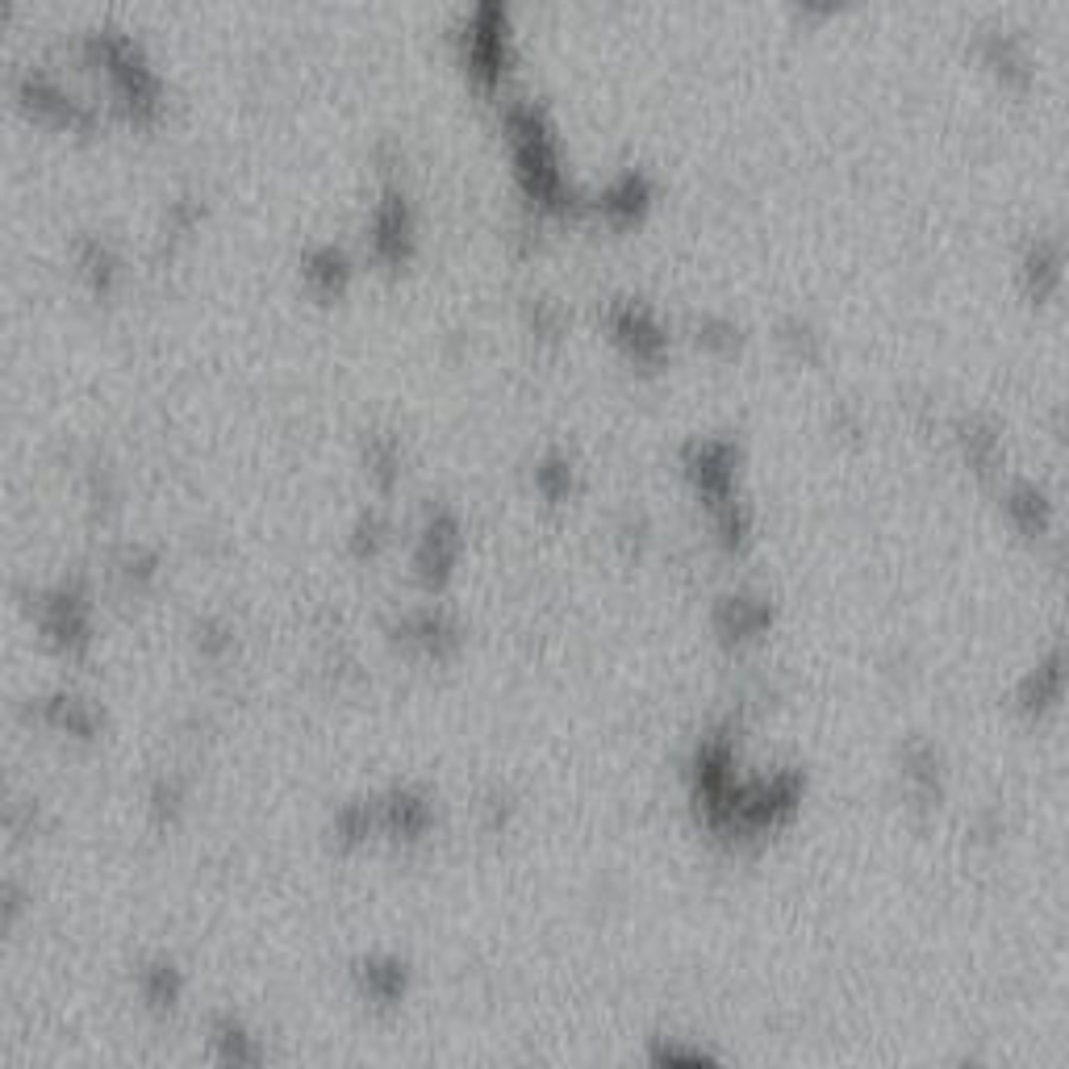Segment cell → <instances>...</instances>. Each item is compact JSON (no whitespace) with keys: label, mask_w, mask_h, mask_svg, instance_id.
<instances>
[{"label":"cell","mask_w":1069,"mask_h":1069,"mask_svg":"<svg viewBox=\"0 0 1069 1069\" xmlns=\"http://www.w3.org/2000/svg\"><path fill=\"white\" fill-rule=\"evenodd\" d=\"M769 619H773V615H769V606L760 602V598H723L719 610H715V627H719V636H723L727 643L760 636V631L769 627Z\"/></svg>","instance_id":"obj_1"},{"label":"cell","mask_w":1069,"mask_h":1069,"mask_svg":"<svg viewBox=\"0 0 1069 1069\" xmlns=\"http://www.w3.org/2000/svg\"><path fill=\"white\" fill-rule=\"evenodd\" d=\"M902 765H907L902 773H907V790H911V798L919 802V807H931V802L940 798V765H936V752H931L928 743H911Z\"/></svg>","instance_id":"obj_2"},{"label":"cell","mask_w":1069,"mask_h":1069,"mask_svg":"<svg viewBox=\"0 0 1069 1069\" xmlns=\"http://www.w3.org/2000/svg\"><path fill=\"white\" fill-rule=\"evenodd\" d=\"M1057 698H1061V656H1052L1049 665H1040L1028 681H1023V693H1019V702H1023V710H1049L1057 707Z\"/></svg>","instance_id":"obj_3"},{"label":"cell","mask_w":1069,"mask_h":1069,"mask_svg":"<svg viewBox=\"0 0 1069 1069\" xmlns=\"http://www.w3.org/2000/svg\"><path fill=\"white\" fill-rule=\"evenodd\" d=\"M1007 514L1016 518V527L1023 534H1045L1049 531V501L1032 493V489H1016L1007 501Z\"/></svg>","instance_id":"obj_4"},{"label":"cell","mask_w":1069,"mask_h":1069,"mask_svg":"<svg viewBox=\"0 0 1069 1069\" xmlns=\"http://www.w3.org/2000/svg\"><path fill=\"white\" fill-rule=\"evenodd\" d=\"M539 489H543V498L548 501H565L572 493V472L569 464H560V460H548V464L539 468Z\"/></svg>","instance_id":"obj_5"},{"label":"cell","mask_w":1069,"mask_h":1069,"mask_svg":"<svg viewBox=\"0 0 1069 1069\" xmlns=\"http://www.w3.org/2000/svg\"><path fill=\"white\" fill-rule=\"evenodd\" d=\"M656 1061H660V1066H702V1061H710V1052L686 1049V1045H660V1049H656Z\"/></svg>","instance_id":"obj_6"}]
</instances>
